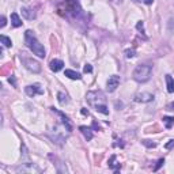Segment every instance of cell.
<instances>
[{"label": "cell", "mask_w": 174, "mask_h": 174, "mask_svg": "<svg viewBox=\"0 0 174 174\" xmlns=\"http://www.w3.org/2000/svg\"><path fill=\"white\" fill-rule=\"evenodd\" d=\"M59 14L69 18H80L83 15L79 0H63V3L57 8Z\"/></svg>", "instance_id": "1"}, {"label": "cell", "mask_w": 174, "mask_h": 174, "mask_svg": "<svg viewBox=\"0 0 174 174\" xmlns=\"http://www.w3.org/2000/svg\"><path fill=\"white\" fill-rule=\"evenodd\" d=\"M25 42H26L27 48H29L36 56L41 57V59H44V57L46 56V55H45L44 45L37 40V37L34 36V33H33L31 30H26V33H25Z\"/></svg>", "instance_id": "2"}, {"label": "cell", "mask_w": 174, "mask_h": 174, "mask_svg": "<svg viewBox=\"0 0 174 174\" xmlns=\"http://www.w3.org/2000/svg\"><path fill=\"white\" fill-rule=\"evenodd\" d=\"M152 74V65L151 64H139L133 71V79L139 83H146L150 80Z\"/></svg>", "instance_id": "3"}, {"label": "cell", "mask_w": 174, "mask_h": 174, "mask_svg": "<svg viewBox=\"0 0 174 174\" xmlns=\"http://www.w3.org/2000/svg\"><path fill=\"white\" fill-rule=\"evenodd\" d=\"M86 101L89 102L90 106L95 108L97 105H105V94H103L101 90H97V91H89L87 95H86Z\"/></svg>", "instance_id": "4"}, {"label": "cell", "mask_w": 174, "mask_h": 174, "mask_svg": "<svg viewBox=\"0 0 174 174\" xmlns=\"http://www.w3.org/2000/svg\"><path fill=\"white\" fill-rule=\"evenodd\" d=\"M21 61L23 63V65L27 68V69H29V71L34 72V74L41 72V64H40L37 60L29 57L26 53H21Z\"/></svg>", "instance_id": "5"}, {"label": "cell", "mask_w": 174, "mask_h": 174, "mask_svg": "<svg viewBox=\"0 0 174 174\" xmlns=\"http://www.w3.org/2000/svg\"><path fill=\"white\" fill-rule=\"evenodd\" d=\"M15 171L16 173H41L42 170L36 163H23L15 169Z\"/></svg>", "instance_id": "6"}, {"label": "cell", "mask_w": 174, "mask_h": 174, "mask_svg": "<svg viewBox=\"0 0 174 174\" xmlns=\"http://www.w3.org/2000/svg\"><path fill=\"white\" fill-rule=\"evenodd\" d=\"M25 91H26V94L29 95V97H34V95H42V94H44V89H42L41 84H38V83L26 86Z\"/></svg>", "instance_id": "7"}, {"label": "cell", "mask_w": 174, "mask_h": 174, "mask_svg": "<svg viewBox=\"0 0 174 174\" xmlns=\"http://www.w3.org/2000/svg\"><path fill=\"white\" fill-rule=\"evenodd\" d=\"M50 109H52V112H53V113H56L57 116H60V118H61V121H63V124H64L65 129H67L68 132H72V122H71V120H69V118H68L63 112H60V110L55 109V108H50Z\"/></svg>", "instance_id": "8"}, {"label": "cell", "mask_w": 174, "mask_h": 174, "mask_svg": "<svg viewBox=\"0 0 174 174\" xmlns=\"http://www.w3.org/2000/svg\"><path fill=\"white\" fill-rule=\"evenodd\" d=\"M118 84H120V76H118V75H113V76H110L109 80H108V83H106L108 91L113 93L118 87Z\"/></svg>", "instance_id": "9"}, {"label": "cell", "mask_w": 174, "mask_h": 174, "mask_svg": "<svg viewBox=\"0 0 174 174\" xmlns=\"http://www.w3.org/2000/svg\"><path fill=\"white\" fill-rule=\"evenodd\" d=\"M133 99L136 102H142V103H147V102H151L154 99V95L151 93H139V94L135 95Z\"/></svg>", "instance_id": "10"}, {"label": "cell", "mask_w": 174, "mask_h": 174, "mask_svg": "<svg viewBox=\"0 0 174 174\" xmlns=\"http://www.w3.org/2000/svg\"><path fill=\"white\" fill-rule=\"evenodd\" d=\"M49 159L53 161V165L56 166L57 173H67V167H64V166L61 167L63 162H61V161H59V158H57V156H53L52 154H49Z\"/></svg>", "instance_id": "11"}, {"label": "cell", "mask_w": 174, "mask_h": 174, "mask_svg": "<svg viewBox=\"0 0 174 174\" xmlns=\"http://www.w3.org/2000/svg\"><path fill=\"white\" fill-rule=\"evenodd\" d=\"M63 67H64V63H63L61 60L55 59V60H52V61L49 63V68L53 72H59L60 69H63Z\"/></svg>", "instance_id": "12"}, {"label": "cell", "mask_w": 174, "mask_h": 174, "mask_svg": "<svg viewBox=\"0 0 174 174\" xmlns=\"http://www.w3.org/2000/svg\"><path fill=\"white\" fill-rule=\"evenodd\" d=\"M22 15H23V18L27 19V21H33L37 16L36 11L33 8H22Z\"/></svg>", "instance_id": "13"}, {"label": "cell", "mask_w": 174, "mask_h": 174, "mask_svg": "<svg viewBox=\"0 0 174 174\" xmlns=\"http://www.w3.org/2000/svg\"><path fill=\"white\" fill-rule=\"evenodd\" d=\"M79 129H80V132L83 133V136L86 137L87 142H90V140L93 139V132H91V128L90 127H84V125H82V127H79Z\"/></svg>", "instance_id": "14"}, {"label": "cell", "mask_w": 174, "mask_h": 174, "mask_svg": "<svg viewBox=\"0 0 174 174\" xmlns=\"http://www.w3.org/2000/svg\"><path fill=\"white\" fill-rule=\"evenodd\" d=\"M108 166H109L110 169H113V170H114L116 173H118V170L121 169V165H120V163L116 162V155H112V156H110L109 162H108Z\"/></svg>", "instance_id": "15"}, {"label": "cell", "mask_w": 174, "mask_h": 174, "mask_svg": "<svg viewBox=\"0 0 174 174\" xmlns=\"http://www.w3.org/2000/svg\"><path fill=\"white\" fill-rule=\"evenodd\" d=\"M64 75L67 78H69V79H72V80H80V79H82V75H80L79 72L72 71V69H65Z\"/></svg>", "instance_id": "16"}, {"label": "cell", "mask_w": 174, "mask_h": 174, "mask_svg": "<svg viewBox=\"0 0 174 174\" xmlns=\"http://www.w3.org/2000/svg\"><path fill=\"white\" fill-rule=\"evenodd\" d=\"M11 23L14 27H21L23 22H22V19L19 18V15L16 14V12H12L11 14Z\"/></svg>", "instance_id": "17"}, {"label": "cell", "mask_w": 174, "mask_h": 174, "mask_svg": "<svg viewBox=\"0 0 174 174\" xmlns=\"http://www.w3.org/2000/svg\"><path fill=\"white\" fill-rule=\"evenodd\" d=\"M166 87H167L169 93H174V79L171 78V75H166Z\"/></svg>", "instance_id": "18"}, {"label": "cell", "mask_w": 174, "mask_h": 174, "mask_svg": "<svg viewBox=\"0 0 174 174\" xmlns=\"http://www.w3.org/2000/svg\"><path fill=\"white\" fill-rule=\"evenodd\" d=\"M57 101H59L60 105H67L69 102V98H68V95L65 93L60 91V93H57Z\"/></svg>", "instance_id": "19"}, {"label": "cell", "mask_w": 174, "mask_h": 174, "mask_svg": "<svg viewBox=\"0 0 174 174\" xmlns=\"http://www.w3.org/2000/svg\"><path fill=\"white\" fill-rule=\"evenodd\" d=\"M163 122H165L166 129H170L174 125V117H167V116H163Z\"/></svg>", "instance_id": "20"}, {"label": "cell", "mask_w": 174, "mask_h": 174, "mask_svg": "<svg viewBox=\"0 0 174 174\" xmlns=\"http://www.w3.org/2000/svg\"><path fill=\"white\" fill-rule=\"evenodd\" d=\"M0 41H1L3 46H6V48H11V46H12L11 38H8L7 36H0Z\"/></svg>", "instance_id": "21"}, {"label": "cell", "mask_w": 174, "mask_h": 174, "mask_svg": "<svg viewBox=\"0 0 174 174\" xmlns=\"http://www.w3.org/2000/svg\"><path fill=\"white\" fill-rule=\"evenodd\" d=\"M94 109L97 110L98 113H102V114H105V116L109 114V109H108L106 105H97V106H95Z\"/></svg>", "instance_id": "22"}, {"label": "cell", "mask_w": 174, "mask_h": 174, "mask_svg": "<svg viewBox=\"0 0 174 174\" xmlns=\"http://www.w3.org/2000/svg\"><path fill=\"white\" fill-rule=\"evenodd\" d=\"M142 144L143 146H146L147 148H155L156 147V143H154V142H151V140H142Z\"/></svg>", "instance_id": "23"}, {"label": "cell", "mask_w": 174, "mask_h": 174, "mask_svg": "<svg viewBox=\"0 0 174 174\" xmlns=\"http://www.w3.org/2000/svg\"><path fill=\"white\" fill-rule=\"evenodd\" d=\"M135 56V49H127L125 50V57L127 59H132Z\"/></svg>", "instance_id": "24"}, {"label": "cell", "mask_w": 174, "mask_h": 174, "mask_svg": "<svg viewBox=\"0 0 174 174\" xmlns=\"http://www.w3.org/2000/svg\"><path fill=\"white\" fill-rule=\"evenodd\" d=\"M163 163H165V159H163V158H161V159L156 162V166L154 167V171H158V170H159V169L163 166Z\"/></svg>", "instance_id": "25"}, {"label": "cell", "mask_w": 174, "mask_h": 174, "mask_svg": "<svg viewBox=\"0 0 174 174\" xmlns=\"http://www.w3.org/2000/svg\"><path fill=\"white\" fill-rule=\"evenodd\" d=\"M10 69H11V64H6L1 69V75H7L10 72Z\"/></svg>", "instance_id": "26"}, {"label": "cell", "mask_w": 174, "mask_h": 174, "mask_svg": "<svg viewBox=\"0 0 174 174\" xmlns=\"http://www.w3.org/2000/svg\"><path fill=\"white\" fill-rule=\"evenodd\" d=\"M136 29H137L139 31L144 33V25H143V22H142V21H140V22H137V25H136Z\"/></svg>", "instance_id": "27"}, {"label": "cell", "mask_w": 174, "mask_h": 174, "mask_svg": "<svg viewBox=\"0 0 174 174\" xmlns=\"http://www.w3.org/2000/svg\"><path fill=\"white\" fill-rule=\"evenodd\" d=\"M165 148L166 150H171V148H174V140H169V143L165 144Z\"/></svg>", "instance_id": "28"}, {"label": "cell", "mask_w": 174, "mask_h": 174, "mask_svg": "<svg viewBox=\"0 0 174 174\" xmlns=\"http://www.w3.org/2000/svg\"><path fill=\"white\" fill-rule=\"evenodd\" d=\"M8 82H10V84H12L14 87H16V86H18V84H16V79H15V76H10L8 78Z\"/></svg>", "instance_id": "29"}, {"label": "cell", "mask_w": 174, "mask_h": 174, "mask_svg": "<svg viewBox=\"0 0 174 174\" xmlns=\"http://www.w3.org/2000/svg\"><path fill=\"white\" fill-rule=\"evenodd\" d=\"M166 110H169V112H174V102H170L166 105Z\"/></svg>", "instance_id": "30"}, {"label": "cell", "mask_w": 174, "mask_h": 174, "mask_svg": "<svg viewBox=\"0 0 174 174\" xmlns=\"http://www.w3.org/2000/svg\"><path fill=\"white\" fill-rule=\"evenodd\" d=\"M84 72L86 74H90V72H93V67L90 64H86L84 65Z\"/></svg>", "instance_id": "31"}, {"label": "cell", "mask_w": 174, "mask_h": 174, "mask_svg": "<svg viewBox=\"0 0 174 174\" xmlns=\"http://www.w3.org/2000/svg\"><path fill=\"white\" fill-rule=\"evenodd\" d=\"M6 23H7V22H6V16H1V23H0V27H4V26H6Z\"/></svg>", "instance_id": "32"}, {"label": "cell", "mask_w": 174, "mask_h": 174, "mask_svg": "<svg viewBox=\"0 0 174 174\" xmlns=\"http://www.w3.org/2000/svg\"><path fill=\"white\" fill-rule=\"evenodd\" d=\"M93 128H94V129H97V131H99V129H101V128H99V125H98L97 122H95V121H94V122H93Z\"/></svg>", "instance_id": "33"}, {"label": "cell", "mask_w": 174, "mask_h": 174, "mask_svg": "<svg viewBox=\"0 0 174 174\" xmlns=\"http://www.w3.org/2000/svg\"><path fill=\"white\" fill-rule=\"evenodd\" d=\"M82 114H83V116H89V110L83 108V109H82Z\"/></svg>", "instance_id": "34"}, {"label": "cell", "mask_w": 174, "mask_h": 174, "mask_svg": "<svg viewBox=\"0 0 174 174\" xmlns=\"http://www.w3.org/2000/svg\"><path fill=\"white\" fill-rule=\"evenodd\" d=\"M143 1H144L146 4H148V6H150V4H152V1H154V0H143Z\"/></svg>", "instance_id": "35"}, {"label": "cell", "mask_w": 174, "mask_h": 174, "mask_svg": "<svg viewBox=\"0 0 174 174\" xmlns=\"http://www.w3.org/2000/svg\"><path fill=\"white\" fill-rule=\"evenodd\" d=\"M113 1H114V3H120V4L122 3V0H113Z\"/></svg>", "instance_id": "36"}, {"label": "cell", "mask_w": 174, "mask_h": 174, "mask_svg": "<svg viewBox=\"0 0 174 174\" xmlns=\"http://www.w3.org/2000/svg\"><path fill=\"white\" fill-rule=\"evenodd\" d=\"M133 1H136V3H137V1H140V0H133Z\"/></svg>", "instance_id": "37"}, {"label": "cell", "mask_w": 174, "mask_h": 174, "mask_svg": "<svg viewBox=\"0 0 174 174\" xmlns=\"http://www.w3.org/2000/svg\"><path fill=\"white\" fill-rule=\"evenodd\" d=\"M21 1H29V0H21Z\"/></svg>", "instance_id": "38"}]
</instances>
